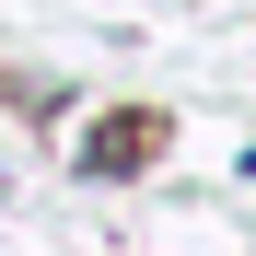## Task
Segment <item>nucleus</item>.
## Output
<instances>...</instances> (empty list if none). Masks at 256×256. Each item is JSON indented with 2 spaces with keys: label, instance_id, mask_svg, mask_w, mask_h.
<instances>
[{
  "label": "nucleus",
  "instance_id": "f257e3e1",
  "mask_svg": "<svg viewBox=\"0 0 256 256\" xmlns=\"http://www.w3.org/2000/svg\"><path fill=\"white\" fill-rule=\"evenodd\" d=\"M140 140H152V116H128V128L105 116V128H94V152H82V163H94V175H128V163H140Z\"/></svg>",
  "mask_w": 256,
  "mask_h": 256
}]
</instances>
